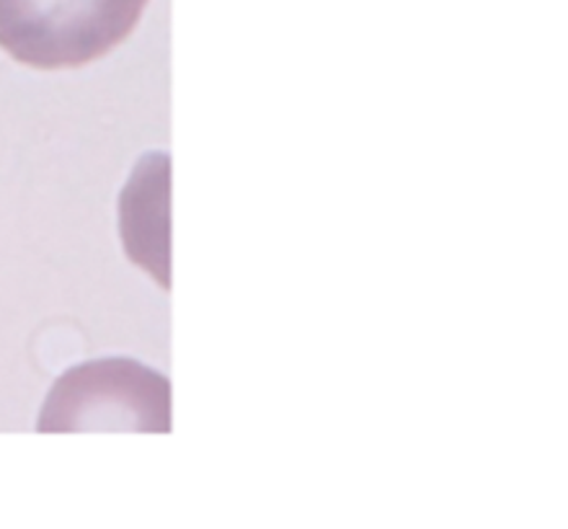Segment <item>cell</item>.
I'll return each instance as SVG.
<instances>
[{
    "mask_svg": "<svg viewBox=\"0 0 568 529\" xmlns=\"http://www.w3.org/2000/svg\"><path fill=\"white\" fill-rule=\"evenodd\" d=\"M150 0H0V50L34 70H73L116 50Z\"/></svg>",
    "mask_w": 568,
    "mask_h": 529,
    "instance_id": "obj_1",
    "label": "cell"
},
{
    "mask_svg": "<svg viewBox=\"0 0 568 529\" xmlns=\"http://www.w3.org/2000/svg\"><path fill=\"white\" fill-rule=\"evenodd\" d=\"M169 431L171 388L132 359L73 367L52 385L39 431Z\"/></svg>",
    "mask_w": 568,
    "mask_h": 529,
    "instance_id": "obj_2",
    "label": "cell"
}]
</instances>
